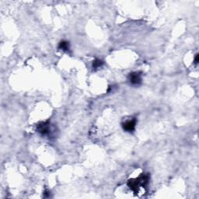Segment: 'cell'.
<instances>
[{"instance_id": "obj_1", "label": "cell", "mask_w": 199, "mask_h": 199, "mask_svg": "<svg viewBox=\"0 0 199 199\" xmlns=\"http://www.w3.org/2000/svg\"><path fill=\"white\" fill-rule=\"evenodd\" d=\"M149 180V175L142 174L141 176H138V178L135 179V180H133V179L129 180L128 182V186L135 193H137L141 187L145 188L148 184Z\"/></svg>"}, {"instance_id": "obj_2", "label": "cell", "mask_w": 199, "mask_h": 199, "mask_svg": "<svg viewBox=\"0 0 199 199\" xmlns=\"http://www.w3.org/2000/svg\"><path fill=\"white\" fill-rule=\"evenodd\" d=\"M37 131L42 135H49L51 132V124L49 122H41L37 126Z\"/></svg>"}, {"instance_id": "obj_3", "label": "cell", "mask_w": 199, "mask_h": 199, "mask_svg": "<svg viewBox=\"0 0 199 199\" xmlns=\"http://www.w3.org/2000/svg\"><path fill=\"white\" fill-rule=\"evenodd\" d=\"M128 80L131 85H139L142 83V75H141L140 72H131V73L129 74Z\"/></svg>"}, {"instance_id": "obj_4", "label": "cell", "mask_w": 199, "mask_h": 199, "mask_svg": "<svg viewBox=\"0 0 199 199\" xmlns=\"http://www.w3.org/2000/svg\"><path fill=\"white\" fill-rule=\"evenodd\" d=\"M135 125H136V119H132L125 122L122 125V126H123L125 131H128V132H132L135 130Z\"/></svg>"}, {"instance_id": "obj_5", "label": "cell", "mask_w": 199, "mask_h": 199, "mask_svg": "<svg viewBox=\"0 0 199 199\" xmlns=\"http://www.w3.org/2000/svg\"><path fill=\"white\" fill-rule=\"evenodd\" d=\"M59 48L65 51H68L69 50V43L68 41H62L60 42V44L59 45Z\"/></svg>"}, {"instance_id": "obj_6", "label": "cell", "mask_w": 199, "mask_h": 199, "mask_svg": "<svg viewBox=\"0 0 199 199\" xmlns=\"http://www.w3.org/2000/svg\"><path fill=\"white\" fill-rule=\"evenodd\" d=\"M103 64H104V62L101 61V60H100V59H96V60L93 61V68H94V69H96V68H100V67H101Z\"/></svg>"}, {"instance_id": "obj_7", "label": "cell", "mask_w": 199, "mask_h": 199, "mask_svg": "<svg viewBox=\"0 0 199 199\" xmlns=\"http://www.w3.org/2000/svg\"><path fill=\"white\" fill-rule=\"evenodd\" d=\"M198 55H196V56H195V58H194V63H195V64H197V63H198Z\"/></svg>"}, {"instance_id": "obj_8", "label": "cell", "mask_w": 199, "mask_h": 199, "mask_svg": "<svg viewBox=\"0 0 199 199\" xmlns=\"http://www.w3.org/2000/svg\"><path fill=\"white\" fill-rule=\"evenodd\" d=\"M49 192L48 191H44V197H47V196L49 195Z\"/></svg>"}]
</instances>
